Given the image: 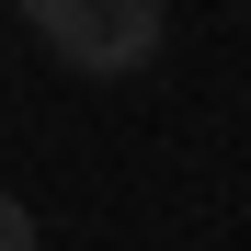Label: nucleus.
Segmentation results:
<instances>
[{
	"mask_svg": "<svg viewBox=\"0 0 251 251\" xmlns=\"http://www.w3.org/2000/svg\"><path fill=\"white\" fill-rule=\"evenodd\" d=\"M23 23L80 80H137L160 57V34H172V0H23Z\"/></svg>",
	"mask_w": 251,
	"mask_h": 251,
	"instance_id": "obj_1",
	"label": "nucleus"
},
{
	"mask_svg": "<svg viewBox=\"0 0 251 251\" xmlns=\"http://www.w3.org/2000/svg\"><path fill=\"white\" fill-rule=\"evenodd\" d=\"M0 251H46V228H34V205H23V194H0Z\"/></svg>",
	"mask_w": 251,
	"mask_h": 251,
	"instance_id": "obj_2",
	"label": "nucleus"
}]
</instances>
